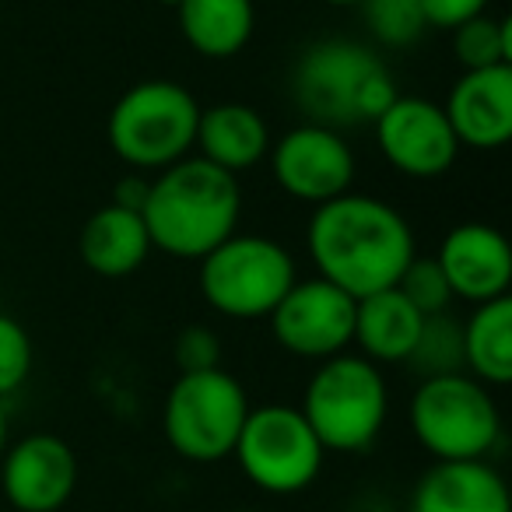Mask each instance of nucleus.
Returning <instances> with one entry per match:
<instances>
[{
  "instance_id": "32",
  "label": "nucleus",
  "mask_w": 512,
  "mask_h": 512,
  "mask_svg": "<svg viewBox=\"0 0 512 512\" xmlns=\"http://www.w3.org/2000/svg\"><path fill=\"white\" fill-rule=\"evenodd\" d=\"M155 4H162V8H179L183 0H155Z\"/></svg>"
},
{
  "instance_id": "24",
  "label": "nucleus",
  "mask_w": 512,
  "mask_h": 512,
  "mask_svg": "<svg viewBox=\"0 0 512 512\" xmlns=\"http://www.w3.org/2000/svg\"><path fill=\"white\" fill-rule=\"evenodd\" d=\"M362 18L369 32L383 46H414L425 36V15H421V0H362Z\"/></svg>"
},
{
  "instance_id": "21",
  "label": "nucleus",
  "mask_w": 512,
  "mask_h": 512,
  "mask_svg": "<svg viewBox=\"0 0 512 512\" xmlns=\"http://www.w3.org/2000/svg\"><path fill=\"white\" fill-rule=\"evenodd\" d=\"M463 372L484 386L512 383V299L477 302L463 323Z\"/></svg>"
},
{
  "instance_id": "9",
  "label": "nucleus",
  "mask_w": 512,
  "mask_h": 512,
  "mask_svg": "<svg viewBox=\"0 0 512 512\" xmlns=\"http://www.w3.org/2000/svg\"><path fill=\"white\" fill-rule=\"evenodd\" d=\"M232 456L253 488L267 495H299L316 484L327 449L299 407L264 404L249 407Z\"/></svg>"
},
{
  "instance_id": "25",
  "label": "nucleus",
  "mask_w": 512,
  "mask_h": 512,
  "mask_svg": "<svg viewBox=\"0 0 512 512\" xmlns=\"http://www.w3.org/2000/svg\"><path fill=\"white\" fill-rule=\"evenodd\" d=\"M397 288L421 316L449 313V302H453L449 281H446V274H442L435 256H414L411 264L404 267V274H400Z\"/></svg>"
},
{
  "instance_id": "12",
  "label": "nucleus",
  "mask_w": 512,
  "mask_h": 512,
  "mask_svg": "<svg viewBox=\"0 0 512 512\" xmlns=\"http://www.w3.org/2000/svg\"><path fill=\"white\" fill-rule=\"evenodd\" d=\"M372 127L383 158L407 179L446 176L460 155V141L442 106L418 95H397Z\"/></svg>"
},
{
  "instance_id": "29",
  "label": "nucleus",
  "mask_w": 512,
  "mask_h": 512,
  "mask_svg": "<svg viewBox=\"0 0 512 512\" xmlns=\"http://www.w3.org/2000/svg\"><path fill=\"white\" fill-rule=\"evenodd\" d=\"M148 186H151V179L144 176V172H130V176H123L120 183L113 186V204L127 207V211H141L144 200H148Z\"/></svg>"
},
{
  "instance_id": "10",
  "label": "nucleus",
  "mask_w": 512,
  "mask_h": 512,
  "mask_svg": "<svg viewBox=\"0 0 512 512\" xmlns=\"http://www.w3.org/2000/svg\"><path fill=\"white\" fill-rule=\"evenodd\" d=\"M271 176L288 197L302 204H327L341 197L355 183V151L344 141L341 130L323 123H299L278 141H271Z\"/></svg>"
},
{
  "instance_id": "8",
  "label": "nucleus",
  "mask_w": 512,
  "mask_h": 512,
  "mask_svg": "<svg viewBox=\"0 0 512 512\" xmlns=\"http://www.w3.org/2000/svg\"><path fill=\"white\" fill-rule=\"evenodd\" d=\"M246 414V390L221 365L204 372H179L165 393L162 432L183 460L221 463L232 456Z\"/></svg>"
},
{
  "instance_id": "2",
  "label": "nucleus",
  "mask_w": 512,
  "mask_h": 512,
  "mask_svg": "<svg viewBox=\"0 0 512 512\" xmlns=\"http://www.w3.org/2000/svg\"><path fill=\"white\" fill-rule=\"evenodd\" d=\"M239 214V176L204 162L200 155H186L158 172L141 207L151 249L179 260H200L218 242L235 235Z\"/></svg>"
},
{
  "instance_id": "22",
  "label": "nucleus",
  "mask_w": 512,
  "mask_h": 512,
  "mask_svg": "<svg viewBox=\"0 0 512 512\" xmlns=\"http://www.w3.org/2000/svg\"><path fill=\"white\" fill-rule=\"evenodd\" d=\"M453 53L463 71H484V67H512V18L477 15L453 29Z\"/></svg>"
},
{
  "instance_id": "7",
  "label": "nucleus",
  "mask_w": 512,
  "mask_h": 512,
  "mask_svg": "<svg viewBox=\"0 0 512 512\" xmlns=\"http://www.w3.org/2000/svg\"><path fill=\"white\" fill-rule=\"evenodd\" d=\"M299 281L295 260L267 235H228L200 256V295L228 320H267Z\"/></svg>"
},
{
  "instance_id": "14",
  "label": "nucleus",
  "mask_w": 512,
  "mask_h": 512,
  "mask_svg": "<svg viewBox=\"0 0 512 512\" xmlns=\"http://www.w3.org/2000/svg\"><path fill=\"white\" fill-rule=\"evenodd\" d=\"M442 274L449 281L453 299L463 302H491L509 295L512 285V249L509 239L495 225L484 221H463L449 228L446 239L439 242Z\"/></svg>"
},
{
  "instance_id": "31",
  "label": "nucleus",
  "mask_w": 512,
  "mask_h": 512,
  "mask_svg": "<svg viewBox=\"0 0 512 512\" xmlns=\"http://www.w3.org/2000/svg\"><path fill=\"white\" fill-rule=\"evenodd\" d=\"M323 4H330V8H358L362 0H323Z\"/></svg>"
},
{
  "instance_id": "20",
  "label": "nucleus",
  "mask_w": 512,
  "mask_h": 512,
  "mask_svg": "<svg viewBox=\"0 0 512 512\" xmlns=\"http://www.w3.org/2000/svg\"><path fill=\"white\" fill-rule=\"evenodd\" d=\"M176 15L190 50L207 60H228L242 53L256 29L253 0H183Z\"/></svg>"
},
{
  "instance_id": "5",
  "label": "nucleus",
  "mask_w": 512,
  "mask_h": 512,
  "mask_svg": "<svg viewBox=\"0 0 512 512\" xmlns=\"http://www.w3.org/2000/svg\"><path fill=\"white\" fill-rule=\"evenodd\" d=\"M200 102L179 81L151 78L127 88L109 109V151L134 172H162L186 158L197 141Z\"/></svg>"
},
{
  "instance_id": "26",
  "label": "nucleus",
  "mask_w": 512,
  "mask_h": 512,
  "mask_svg": "<svg viewBox=\"0 0 512 512\" xmlns=\"http://www.w3.org/2000/svg\"><path fill=\"white\" fill-rule=\"evenodd\" d=\"M32 372V337L18 320L0 313V400L25 386Z\"/></svg>"
},
{
  "instance_id": "30",
  "label": "nucleus",
  "mask_w": 512,
  "mask_h": 512,
  "mask_svg": "<svg viewBox=\"0 0 512 512\" xmlns=\"http://www.w3.org/2000/svg\"><path fill=\"white\" fill-rule=\"evenodd\" d=\"M8 449V400H0V456Z\"/></svg>"
},
{
  "instance_id": "28",
  "label": "nucleus",
  "mask_w": 512,
  "mask_h": 512,
  "mask_svg": "<svg viewBox=\"0 0 512 512\" xmlns=\"http://www.w3.org/2000/svg\"><path fill=\"white\" fill-rule=\"evenodd\" d=\"M484 8H488V0H421L425 25L446 32H453L456 25L470 22V18L484 15Z\"/></svg>"
},
{
  "instance_id": "13",
  "label": "nucleus",
  "mask_w": 512,
  "mask_h": 512,
  "mask_svg": "<svg viewBox=\"0 0 512 512\" xmlns=\"http://www.w3.org/2000/svg\"><path fill=\"white\" fill-rule=\"evenodd\" d=\"M78 456L60 435L32 432L0 456V491L15 512H60L78 488Z\"/></svg>"
},
{
  "instance_id": "11",
  "label": "nucleus",
  "mask_w": 512,
  "mask_h": 512,
  "mask_svg": "<svg viewBox=\"0 0 512 512\" xmlns=\"http://www.w3.org/2000/svg\"><path fill=\"white\" fill-rule=\"evenodd\" d=\"M271 334L288 355L295 358H323L341 355L351 344L355 330V299L344 295L337 285L323 278L295 281L285 292V299L274 306Z\"/></svg>"
},
{
  "instance_id": "17",
  "label": "nucleus",
  "mask_w": 512,
  "mask_h": 512,
  "mask_svg": "<svg viewBox=\"0 0 512 512\" xmlns=\"http://www.w3.org/2000/svg\"><path fill=\"white\" fill-rule=\"evenodd\" d=\"M193 148L200 151L204 162L239 176V172L253 169L267 158L271 127L246 102H218L211 109H200Z\"/></svg>"
},
{
  "instance_id": "16",
  "label": "nucleus",
  "mask_w": 512,
  "mask_h": 512,
  "mask_svg": "<svg viewBox=\"0 0 512 512\" xmlns=\"http://www.w3.org/2000/svg\"><path fill=\"white\" fill-rule=\"evenodd\" d=\"M411 512H512V502L502 474L488 460H456L421 474Z\"/></svg>"
},
{
  "instance_id": "23",
  "label": "nucleus",
  "mask_w": 512,
  "mask_h": 512,
  "mask_svg": "<svg viewBox=\"0 0 512 512\" xmlns=\"http://www.w3.org/2000/svg\"><path fill=\"white\" fill-rule=\"evenodd\" d=\"M407 362L414 365V372H418L421 379L463 372V323L453 320L449 313L425 316L421 334H418V341H414Z\"/></svg>"
},
{
  "instance_id": "15",
  "label": "nucleus",
  "mask_w": 512,
  "mask_h": 512,
  "mask_svg": "<svg viewBox=\"0 0 512 512\" xmlns=\"http://www.w3.org/2000/svg\"><path fill=\"white\" fill-rule=\"evenodd\" d=\"M442 113L460 148H505L512 137V67L498 64L484 71H463V78L449 88Z\"/></svg>"
},
{
  "instance_id": "3",
  "label": "nucleus",
  "mask_w": 512,
  "mask_h": 512,
  "mask_svg": "<svg viewBox=\"0 0 512 512\" xmlns=\"http://www.w3.org/2000/svg\"><path fill=\"white\" fill-rule=\"evenodd\" d=\"M292 92L309 123L323 127H362L397 99L390 67L355 39H320L299 57Z\"/></svg>"
},
{
  "instance_id": "6",
  "label": "nucleus",
  "mask_w": 512,
  "mask_h": 512,
  "mask_svg": "<svg viewBox=\"0 0 512 512\" xmlns=\"http://www.w3.org/2000/svg\"><path fill=\"white\" fill-rule=\"evenodd\" d=\"M407 421L435 463L484 460L502 435V414L491 390L470 372L428 376L414 390Z\"/></svg>"
},
{
  "instance_id": "27",
  "label": "nucleus",
  "mask_w": 512,
  "mask_h": 512,
  "mask_svg": "<svg viewBox=\"0 0 512 512\" xmlns=\"http://www.w3.org/2000/svg\"><path fill=\"white\" fill-rule=\"evenodd\" d=\"M172 358H176L179 372H204L221 365V341L211 327H186L176 334L172 344Z\"/></svg>"
},
{
  "instance_id": "19",
  "label": "nucleus",
  "mask_w": 512,
  "mask_h": 512,
  "mask_svg": "<svg viewBox=\"0 0 512 512\" xmlns=\"http://www.w3.org/2000/svg\"><path fill=\"white\" fill-rule=\"evenodd\" d=\"M425 316L400 295V288H383L376 295L355 299V330L351 344H358L362 358L376 365L407 362L414 341L421 334Z\"/></svg>"
},
{
  "instance_id": "18",
  "label": "nucleus",
  "mask_w": 512,
  "mask_h": 512,
  "mask_svg": "<svg viewBox=\"0 0 512 512\" xmlns=\"http://www.w3.org/2000/svg\"><path fill=\"white\" fill-rule=\"evenodd\" d=\"M81 264L99 278H127L148 260L151 239L141 211L106 204L85 221L78 235Z\"/></svg>"
},
{
  "instance_id": "4",
  "label": "nucleus",
  "mask_w": 512,
  "mask_h": 512,
  "mask_svg": "<svg viewBox=\"0 0 512 512\" xmlns=\"http://www.w3.org/2000/svg\"><path fill=\"white\" fill-rule=\"evenodd\" d=\"M299 411L327 453H365L383 435L390 386L376 362L341 351L309 376Z\"/></svg>"
},
{
  "instance_id": "1",
  "label": "nucleus",
  "mask_w": 512,
  "mask_h": 512,
  "mask_svg": "<svg viewBox=\"0 0 512 512\" xmlns=\"http://www.w3.org/2000/svg\"><path fill=\"white\" fill-rule=\"evenodd\" d=\"M306 249L316 278L337 285L351 299L397 288L404 267L418 256L414 228L397 207L351 190L313 207Z\"/></svg>"
}]
</instances>
